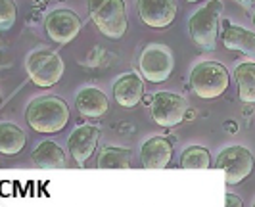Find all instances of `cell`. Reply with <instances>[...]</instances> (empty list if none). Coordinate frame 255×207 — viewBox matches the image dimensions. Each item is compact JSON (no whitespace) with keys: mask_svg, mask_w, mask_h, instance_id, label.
Returning <instances> with one entry per match:
<instances>
[{"mask_svg":"<svg viewBox=\"0 0 255 207\" xmlns=\"http://www.w3.org/2000/svg\"><path fill=\"white\" fill-rule=\"evenodd\" d=\"M31 159L37 167L42 169H62L65 167V154L64 150L54 142V140H44L33 150Z\"/></svg>","mask_w":255,"mask_h":207,"instance_id":"cell-16","label":"cell"},{"mask_svg":"<svg viewBox=\"0 0 255 207\" xmlns=\"http://www.w3.org/2000/svg\"><path fill=\"white\" fill-rule=\"evenodd\" d=\"M238 2H244V4H248V2H252V0H238Z\"/></svg>","mask_w":255,"mask_h":207,"instance_id":"cell-25","label":"cell"},{"mask_svg":"<svg viewBox=\"0 0 255 207\" xmlns=\"http://www.w3.org/2000/svg\"><path fill=\"white\" fill-rule=\"evenodd\" d=\"M144 96V81L138 73H125L114 83V100L121 107L138 105Z\"/></svg>","mask_w":255,"mask_h":207,"instance_id":"cell-12","label":"cell"},{"mask_svg":"<svg viewBox=\"0 0 255 207\" xmlns=\"http://www.w3.org/2000/svg\"><path fill=\"white\" fill-rule=\"evenodd\" d=\"M92 23L106 39L119 40L127 33V6L125 0H87Z\"/></svg>","mask_w":255,"mask_h":207,"instance_id":"cell-2","label":"cell"},{"mask_svg":"<svg viewBox=\"0 0 255 207\" xmlns=\"http://www.w3.org/2000/svg\"><path fill=\"white\" fill-rule=\"evenodd\" d=\"M254 206H255V204H254Z\"/></svg>","mask_w":255,"mask_h":207,"instance_id":"cell-29","label":"cell"},{"mask_svg":"<svg viewBox=\"0 0 255 207\" xmlns=\"http://www.w3.org/2000/svg\"><path fill=\"white\" fill-rule=\"evenodd\" d=\"M17 19V6L13 0H0V29H12Z\"/></svg>","mask_w":255,"mask_h":207,"instance_id":"cell-21","label":"cell"},{"mask_svg":"<svg viewBox=\"0 0 255 207\" xmlns=\"http://www.w3.org/2000/svg\"><path fill=\"white\" fill-rule=\"evenodd\" d=\"M98 138H100V129L94 125H83L69 134L67 148L79 167H83L90 159V155L94 154L98 146Z\"/></svg>","mask_w":255,"mask_h":207,"instance_id":"cell-11","label":"cell"},{"mask_svg":"<svg viewBox=\"0 0 255 207\" xmlns=\"http://www.w3.org/2000/svg\"><path fill=\"white\" fill-rule=\"evenodd\" d=\"M150 107H152L153 123L163 127V129H173V127L180 125L186 119V111H188L186 100L180 94L167 91L153 94Z\"/></svg>","mask_w":255,"mask_h":207,"instance_id":"cell-8","label":"cell"},{"mask_svg":"<svg viewBox=\"0 0 255 207\" xmlns=\"http://www.w3.org/2000/svg\"><path fill=\"white\" fill-rule=\"evenodd\" d=\"M254 25H255V12H254Z\"/></svg>","mask_w":255,"mask_h":207,"instance_id":"cell-28","label":"cell"},{"mask_svg":"<svg viewBox=\"0 0 255 207\" xmlns=\"http://www.w3.org/2000/svg\"><path fill=\"white\" fill-rule=\"evenodd\" d=\"M254 155L244 146H229L217 155L215 169L225 173L227 184L234 186L244 182L254 173Z\"/></svg>","mask_w":255,"mask_h":207,"instance_id":"cell-7","label":"cell"},{"mask_svg":"<svg viewBox=\"0 0 255 207\" xmlns=\"http://www.w3.org/2000/svg\"><path fill=\"white\" fill-rule=\"evenodd\" d=\"M225 204H227L229 207H242L244 200H242V198H238V196H234V194H227V198H225Z\"/></svg>","mask_w":255,"mask_h":207,"instance_id":"cell-22","label":"cell"},{"mask_svg":"<svg viewBox=\"0 0 255 207\" xmlns=\"http://www.w3.org/2000/svg\"><path fill=\"white\" fill-rule=\"evenodd\" d=\"M25 121L40 134L62 132L69 123V105L60 96H37L27 105Z\"/></svg>","mask_w":255,"mask_h":207,"instance_id":"cell-1","label":"cell"},{"mask_svg":"<svg viewBox=\"0 0 255 207\" xmlns=\"http://www.w3.org/2000/svg\"><path fill=\"white\" fill-rule=\"evenodd\" d=\"M223 12L221 0H209L204 8H200L188 21V33L194 44L204 50H213L217 44L219 17Z\"/></svg>","mask_w":255,"mask_h":207,"instance_id":"cell-5","label":"cell"},{"mask_svg":"<svg viewBox=\"0 0 255 207\" xmlns=\"http://www.w3.org/2000/svg\"><path fill=\"white\" fill-rule=\"evenodd\" d=\"M132 152L127 148L106 146L98 155V169H128L132 163Z\"/></svg>","mask_w":255,"mask_h":207,"instance_id":"cell-19","label":"cell"},{"mask_svg":"<svg viewBox=\"0 0 255 207\" xmlns=\"http://www.w3.org/2000/svg\"><path fill=\"white\" fill-rule=\"evenodd\" d=\"M27 144L25 132L13 123H2L0 125V152L2 155L19 154Z\"/></svg>","mask_w":255,"mask_h":207,"instance_id":"cell-18","label":"cell"},{"mask_svg":"<svg viewBox=\"0 0 255 207\" xmlns=\"http://www.w3.org/2000/svg\"><path fill=\"white\" fill-rule=\"evenodd\" d=\"M225 127H227V129H230L229 132H232V134H234V132H236V123H232V121H230V123H227V125H225Z\"/></svg>","mask_w":255,"mask_h":207,"instance_id":"cell-23","label":"cell"},{"mask_svg":"<svg viewBox=\"0 0 255 207\" xmlns=\"http://www.w3.org/2000/svg\"><path fill=\"white\" fill-rule=\"evenodd\" d=\"M81 17L71 10H54L44 17V29L48 39H52L56 44H69L77 39L81 33Z\"/></svg>","mask_w":255,"mask_h":207,"instance_id":"cell-9","label":"cell"},{"mask_svg":"<svg viewBox=\"0 0 255 207\" xmlns=\"http://www.w3.org/2000/svg\"><path fill=\"white\" fill-rule=\"evenodd\" d=\"M180 167L182 169H209L211 167V155L202 146H190L180 155Z\"/></svg>","mask_w":255,"mask_h":207,"instance_id":"cell-20","label":"cell"},{"mask_svg":"<svg viewBox=\"0 0 255 207\" xmlns=\"http://www.w3.org/2000/svg\"><path fill=\"white\" fill-rule=\"evenodd\" d=\"M230 85L229 69L219 62H200L190 73L192 92L202 100H217Z\"/></svg>","mask_w":255,"mask_h":207,"instance_id":"cell-3","label":"cell"},{"mask_svg":"<svg viewBox=\"0 0 255 207\" xmlns=\"http://www.w3.org/2000/svg\"><path fill=\"white\" fill-rule=\"evenodd\" d=\"M140 75L150 83H163L175 69L173 52L165 44H148L138 60Z\"/></svg>","mask_w":255,"mask_h":207,"instance_id":"cell-6","label":"cell"},{"mask_svg":"<svg viewBox=\"0 0 255 207\" xmlns=\"http://www.w3.org/2000/svg\"><path fill=\"white\" fill-rule=\"evenodd\" d=\"M75 105L83 117L98 119V117L106 115V111L110 107V102H108L106 92H102L96 87H87V89L79 91L75 98Z\"/></svg>","mask_w":255,"mask_h":207,"instance_id":"cell-14","label":"cell"},{"mask_svg":"<svg viewBox=\"0 0 255 207\" xmlns=\"http://www.w3.org/2000/svg\"><path fill=\"white\" fill-rule=\"evenodd\" d=\"M223 44L229 50H238L250 58H255V33L250 29L229 25L227 21L225 31H223Z\"/></svg>","mask_w":255,"mask_h":207,"instance_id":"cell-15","label":"cell"},{"mask_svg":"<svg viewBox=\"0 0 255 207\" xmlns=\"http://www.w3.org/2000/svg\"><path fill=\"white\" fill-rule=\"evenodd\" d=\"M27 75L38 89H50L64 77V60L48 48H38L27 56Z\"/></svg>","mask_w":255,"mask_h":207,"instance_id":"cell-4","label":"cell"},{"mask_svg":"<svg viewBox=\"0 0 255 207\" xmlns=\"http://www.w3.org/2000/svg\"><path fill=\"white\" fill-rule=\"evenodd\" d=\"M238 98L244 104H255V62H244L234 69Z\"/></svg>","mask_w":255,"mask_h":207,"instance_id":"cell-17","label":"cell"},{"mask_svg":"<svg viewBox=\"0 0 255 207\" xmlns=\"http://www.w3.org/2000/svg\"><path fill=\"white\" fill-rule=\"evenodd\" d=\"M142 23L152 29H165L177 17V0H136Z\"/></svg>","mask_w":255,"mask_h":207,"instance_id":"cell-10","label":"cell"},{"mask_svg":"<svg viewBox=\"0 0 255 207\" xmlns=\"http://www.w3.org/2000/svg\"><path fill=\"white\" fill-rule=\"evenodd\" d=\"M35 2H38V4H42V2H46V0H35Z\"/></svg>","mask_w":255,"mask_h":207,"instance_id":"cell-26","label":"cell"},{"mask_svg":"<svg viewBox=\"0 0 255 207\" xmlns=\"http://www.w3.org/2000/svg\"><path fill=\"white\" fill-rule=\"evenodd\" d=\"M186 2H200V0H186Z\"/></svg>","mask_w":255,"mask_h":207,"instance_id":"cell-27","label":"cell"},{"mask_svg":"<svg viewBox=\"0 0 255 207\" xmlns=\"http://www.w3.org/2000/svg\"><path fill=\"white\" fill-rule=\"evenodd\" d=\"M173 159V144L163 136H152L140 148V161L146 169H165Z\"/></svg>","mask_w":255,"mask_h":207,"instance_id":"cell-13","label":"cell"},{"mask_svg":"<svg viewBox=\"0 0 255 207\" xmlns=\"http://www.w3.org/2000/svg\"><path fill=\"white\" fill-rule=\"evenodd\" d=\"M192 117H194V111L188 109V111H186V119H192Z\"/></svg>","mask_w":255,"mask_h":207,"instance_id":"cell-24","label":"cell"}]
</instances>
